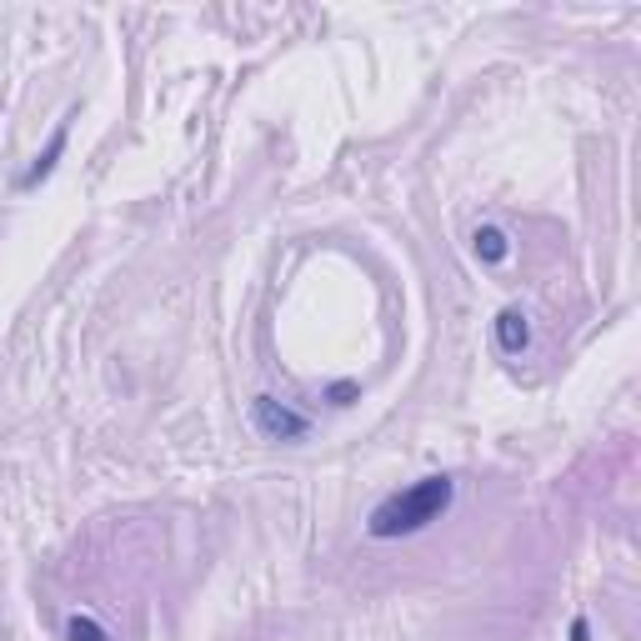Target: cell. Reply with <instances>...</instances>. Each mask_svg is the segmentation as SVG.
Wrapping results in <instances>:
<instances>
[{
	"label": "cell",
	"instance_id": "cell-2",
	"mask_svg": "<svg viewBox=\"0 0 641 641\" xmlns=\"http://www.w3.org/2000/svg\"><path fill=\"white\" fill-rule=\"evenodd\" d=\"M250 421H256V431H261L266 441H306V436H311V421H306L296 406L276 402V396H256V402H250Z\"/></svg>",
	"mask_w": 641,
	"mask_h": 641
},
{
	"label": "cell",
	"instance_id": "cell-7",
	"mask_svg": "<svg viewBox=\"0 0 641 641\" xmlns=\"http://www.w3.org/2000/svg\"><path fill=\"white\" fill-rule=\"evenodd\" d=\"M356 392H361V386H356V381H336V386H331V402H336V406H351V402H356Z\"/></svg>",
	"mask_w": 641,
	"mask_h": 641
},
{
	"label": "cell",
	"instance_id": "cell-6",
	"mask_svg": "<svg viewBox=\"0 0 641 641\" xmlns=\"http://www.w3.org/2000/svg\"><path fill=\"white\" fill-rule=\"evenodd\" d=\"M66 641H106V627H100L96 617H76L66 627Z\"/></svg>",
	"mask_w": 641,
	"mask_h": 641
},
{
	"label": "cell",
	"instance_id": "cell-3",
	"mask_svg": "<svg viewBox=\"0 0 641 641\" xmlns=\"http://www.w3.org/2000/svg\"><path fill=\"white\" fill-rule=\"evenodd\" d=\"M496 346L506 351V356H522V351L532 346V321H526L522 306H506V311H496Z\"/></svg>",
	"mask_w": 641,
	"mask_h": 641
},
{
	"label": "cell",
	"instance_id": "cell-4",
	"mask_svg": "<svg viewBox=\"0 0 641 641\" xmlns=\"http://www.w3.org/2000/svg\"><path fill=\"white\" fill-rule=\"evenodd\" d=\"M66 136H71V126H66V120H61V126H55V136H51V146H45V151L35 156V165H31V171H25L21 181H15V185H21V191H35V185H41L45 175L55 171V161L66 156Z\"/></svg>",
	"mask_w": 641,
	"mask_h": 641
},
{
	"label": "cell",
	"instance_id": "cell-1",
	"mask_svg": "<svg viewBox=\"0 0 641 641\" xmlns=\"http://www.w3.org/2000/svg\"><path fill=\"white\" fill-rule=\"evenodd\" d=\"M451 501H457V481H451V477H421L416 487L392 491V496L381 501V506L366 516V532L376 536V542L416 536V532H426L431 522H441L446 511H451Z\"/></svg>",
	"mask_w": 641,
	"mask_h": 641
},
{
	"label": "cell",
	"instance_id": "cell-8",
	"mask_svg": "<svg viewBox=\"0 0 641 641\" xmlns=\"http://www.w3.org/2000/svg\"><path fill=\"white\" fill-rule=\"evenodd\" d=\"M571 641H591V631H587V621H581V617L571 621Z\"/></svg>",
	"mask_w": 641,
	"mask_h": 641
},
{
	"label": "cell",
	"instance_id": "cell-5",
	"mask_svg": "<svg viewBox=\"0 0 641 641\" xmlns=\"http://www.w3.org/2000/svg\"><path fill=\"white\" fill-rule=\"evenodd\" d=\"M471 250H477V261L481 266H501L511 256V241L501 226H477L471 231Z\"/></svg>",
	"mask_w": 641,
	"mask_h": 641
}]
</instances>
